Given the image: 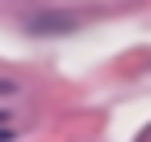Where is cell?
Instances as JSON below:
<instances>
[{
  "instance_id": "1",
  "label": "cell",
  "mask_w": 151,
  "mask_h": 142,
  "mask_svg": "<svg viewBox=\"0 0 151 142\" xmlns=\"http://www.w3.org/2000/svg\"><path fill=\"white\" fill-rule=\"evenodd\" d=\"M35 30H43V35H60V30H73L69 17H35Z\"/></svg>"
},
{
  "instance_id": "2",
  "label": "cell",
  "mask_w": 151,
  "mask_h": 142,
  "mask_svg": "<svg viewBox=\"0 0 151 142\" xmlns=\"http://www.w3.org/2000/svg\"><path fill=\"white\" fill-rule=\"evenodd\" d=\"M0 142H9V129H0Z\"/></svg>"
}]
</instances>
